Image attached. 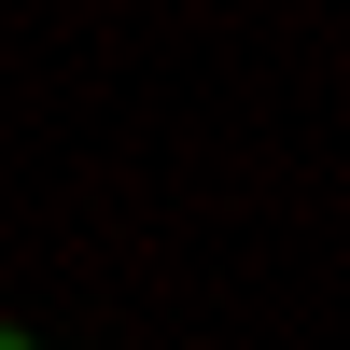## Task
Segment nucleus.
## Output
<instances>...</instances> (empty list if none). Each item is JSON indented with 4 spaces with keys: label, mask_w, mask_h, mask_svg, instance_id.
Masks as SVG:
<instances>
[{
    "label": "nucleus",
    "mask_w": 350,
    "mask_h": 350,
    "mask_svg": "<svg viewBox=\"0 0 350 350\" xmlns=\"http://www.w3.org/2000/svg\"><path fill=\"white\" fill-rule=\"evenodd\" d=\"M0 350H42V336H28V323H0Z\"/></svg>",
    "instance_id": "obj_1"
}]
</instances>
